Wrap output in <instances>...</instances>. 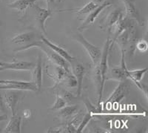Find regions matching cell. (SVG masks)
Returning a JSON list of instances; mask_svg holds the SVG:
<instances>
[{
	"label": "cell",
	"mask_w": 148,
	"mask_h": 133,
	"mask_svg": "<svg viewBox=\"0 0 148 133\" xmlns=\"http://www.w3.org/2000/svg\"><path fill=\"white\" fill-rule=\"evenodd\" d=\"M113 42L112 39L108 37L107 39L106 43L104 45V49L102 51L101 59L99 62L94 66L92 78L94 81L95 86L96 89V93L98 96V106L99 107L101 101L102 99L103 91H104V83L106 81V74L108 69V56L110 51L113 46Z\"/></svg>",
	"instance_id": "6da1fadb"
},
{
	"label": "cell",
	"mask_w": 148,
	"mask_h": 133,
	"mask_svg": "<svg viewBox=\"0 0 148 133\" xmlns=\"http://www.w3.org/2000/svg\"><path fill=\"white\" fill-rule=\"evenodd\" d=\"M41 40V36H39L34 31H27L15 36L11 39V42L20 45L21 47L16 51L26 50L30 48H35L38 42Z\"/></svg>",
	"instance_id": "7a4b0ae2"
},
{
	"label": "cell",
	"mask_w": 148,
	"mask_h": 133,
	"mask_svg": "<svg viewBox=\"0 0 148 133\" xmlns=\"http://www.w3.org/2000/svg\"><path fill=\"white\" fill-rule=\"evenodd\" d=\"M35 48L41 49L47 55V58L52 62V64L61 66V67L64 68L67 72H71V66L70 65V62H67L66 60H64L62 57H61L57 53L53 51L52 49L47 47L42 40L38 42Z\"/></svg>",
	"instance_id": "3957f363"
},
{
	"label": "cell",
	"mask_w": 148,
	"mask_h": 133,
	"mask_svg": "<svg viewBox=\"0 0 148 133\" xmlns=\"http://www.w3.org/2000/svg\"><path fill=\"white\" fill-rule=\"evenodd\" d=\"M74 38H75V39L78 42L81 44L82 46H83V48L85 49L89 57H90L92 65L94 66H96L98 62H99L101 54H102V51H101V48L94 46L92 43L88 42L83 37V35L81 33H76L75 36H74Z\"/></svg>",
	"instance_id": "277c9868"
},
{
	"label": "cell",
	"mask_w": 148,
	"mask_h": 133,
	"mask_svg": "<svg viewBox=\"0 0 148 133\" xmlns=\"http://www.w3.org/2000/svg\"><path fill=\"white\" fill-rule=\"evenodd\" d=\"M130 92V85L127 82V79L120 81L119 84L111 93L109 98L104 102L105 106H112L116 103H119L120 101L126 98Z\"/></svg>",
	"instance_id": "5b68a950"
},
{
	"label": "cell",
	"mask_w": 148,
	"mask_h": 133,
	"mask_svg": "<svg viewBox=\"0 0 148 133\" xmlns=\"http://www.w3.org/2000/svg\"><path fill=\"white\" fill-rule=\"evenodd\" d=\"M121 62L119 66L108 67L106 74V80H113L122 81L127 79L128 69L125 65V51H121Z\"/></svg>",
	"instance_id": "8992f818"
},
{
	"label": "cell",
	"mask_w": 148,
	"mask_h": 133,
	"mask_svg": "<svg viewBox=\"0 0 148 133\" xmlns=\"http://www.w3.org/2000/svg\"><path fill=\"white\" fill-rule=\"evenodd\" d=\"M22 98V91L21 90H8L5 95V106L10 109L12 115L17 114V108L19 101Z\"/></svg>",
	"instance_id": "52a82bcc"
},
{
	"label": "cell",
	"mask_w": 148,
	"mask_h": 133,
	"mask_svg": "<svg viewBox=\"0 0 148 133\" xmlns=\"http://www.w3.org/2000/svg\"><path fill=\"white\" fill-rule=\"evenodd\" d=\"M0 90H21V91H38L37 87L33 82L11 80L7 84L0 85Z\"/></svg>",
	"instance_id": "ba28073f"
},
{
	"label": "cell",
	"mask_w": 148,
	"mask_h": 133,
	"mask_svg": "<svg viewBox=\"0 0 148 133\" xmlns=\"http://www.w3.org/2000/svg\"><path fill=\"white\" fill-rule=\"evenodd\" d=\"M36 10V21L37 22V25L42 32L45 34H47L45 28V22L47 18L51 17L53 14V10H50V9L42 8L39 7L38 5L34 4L33 7Z\"/></svg>",
	"instance_id": "9c48e42d"
},
{
	"label": "cell",
	"mask_w": 148,
	"mask_h": 133,
	"mask_svg": "<svg viewBox=\"0 0 148 133\" xmlns=\"http://www.w3.org/2000/svg\"><path fill=\"white\" fill-rule=\"evenodd\" d=\"M111 5H112V3L110 2H105L99 5L96 8H95L94 10H92L90 13L88 14V17H86V19L84 20V22H82L81 26L79 28V30L82 31V30H85L88 27H90L95 22V20L97 19L99 15L102 12V10H104L106 8L110 7Z\"/></svg>",
	"instance_id": "30bf717a"
},
{
	"label": "cell",
	"mask_w": 148,
	"mask_h": 133,
	"mask_svg": "<svg viewBox=\"0 0 148 133\" xmlns=\"http://www.w3.org/2000/svg\"><path fill=\"white\" fill-rule=\"evenodd\" d=\"M124 16L122 10L120 8H116L110 13L104 21L101 23V28L103 30H106L110 31L112 28L117 24V22L121 19V17Z\"/></svg>",
	"instance_id": "8fae6325"
},
{
	"label": "cell",
	"mask_w": 148,
	"mask_h": 133,
	"mask_svg": "<svg viewBox=\"0 0 148 133\" xmlns=\"http://www.w3.org/2000/svg\"><path fill=\"white\" fill-rule=\"evenodd\" d=\"M72 63V66H71V69H72L73 74L75 76L76 81H77V95L80 96L82 94V83L83 80H84V74L86 73L85 67L83 64L80 63V62H76V60H74L73 62H71Z\"/></svg>",
	"instance_id": "7c38bea8"
},
{
	"label": "cell",
	"mask_w": 148,
	"mask_h": 133,
	"mask_svg": "<svg viewBox=\"0 0 148 133\" xmlns=\"http://www.w3.org/2000/svg\"><path fill=\"white\" fill-rule=\"evenodd\" d=\"M125 6V16L135 20L140 25H144L145 22L142 19V17L140 15V13L137 9L136 5H135L136 0H122Z\"/></svg>",
	"instance_id": "4fadbf2b"
},
{
	"label": "cell",
	"mask_w": 148,
	"mask_h": 133,
	"mask_svg": "<svg viewBox=\"0 0 148 133\" xmlns=\"http://www.w3.org/2000/svg\"><path fill=\"white\" fill-rule=\"evenodd\" d=\"M35 65L28 61H14L12 62H5L3 66H0V72L6 70L14 71H32Z\"/></svg>",
	"instance_id": "5bb4252c"
},
{
	"label": "cell",
	"mask_w": 148,
	"mask_h": 133,
	"mask_svg": "<svg viewBox=\"0 0 148 133\" xmlns=\"http://www.w3.org/2000/svg\"><path fill=\"white\" fill-rule=\"evenodd\" d=\"M41 40L44 42L47 47H49L51 49H52L53 51H55L56 53H57L58 54H59L61 57H62L64 60H67V62H69L70 63L73 62L74 60H76L75 57H72L69 53L67 52L65 49L61 47V46H58V45H56V44L53 43L52 42H51L49 39H47L46 37H44V36H41Z\"/></svg>",
	"instance_id": "9a60e30c"
},
{
	"label": "cell",
	"mask_w": 148,
	"mask_h": 133,
	"mask_svg": "<svg viewBox=\"0 0 148 133\" xmlns=\"http://www.w3.org/2000/svg\"><path fill=\"white\" fill-rule=\"evenodd\" d=\"M42 57L39 54L38 56L36 65L34 66V69H32V76H33V83L36 85L37 87L38 91H41L42 86Z\"/></svg>",
	"instance_id": "2e32d148"
},
{
	"label": "cell",
	"mask_w": 148,
	"mask_h": 133,
	"mask_svg": "<svg viewBox=\"0 0 148 133\" xmlns=\"http://www.w3.org/2000/svg\"><path fill=\"white\" fill-rule=\"evenodd\" d=\"M53 65V74H49V73H47V74L55 82V85L53 87L55 88L56 86H59L61 84H62L64 79H65L66 76H67V74L69 72H67L64 68L56 66V65Z\"/></svg>",
	"instance_id": "e0dca14e"
},
{
	"label": "cell",
	"mask_w": 148,
	"mask_h": 133,
	"mask_svg": "<svg viewBox=\"0 0 148 133\" xmlns=\"http://www.w3.org/2000/svg\"><path fill=\"white\" fill-rule=\"evenodd\" d=\"M21 122L22 118L17 114L12 115L8 123L3 130L2 132L7 133H20L21 132Z\"/></svg>",
	"instance_id": "ac0fdd59"
},
{
	"label": "cell",
	"mask_w": 148,
	"mask_h": 133,
	"mask_svg": "<svg viewBox=\"0 0 148 133\" xmlns=\"http://www.w3.org/2000/svg\"><path fill=\"white\" fill-rule=\"evenodd\" d=\"M37 1L39 0H16L15 2L8 4V6L19 12H25L28 8H32Z\"/></svg>",
	"instance_id": "d6986e66"
},
{
	"label": "cell",
	"mask_w": 148,
	"mask_h": 133,
	"mask_svg": "<svg viewBox=\"0 0 148 133\" xmlns=\"http://www.w3.org/2000/svg\"><path fill=\"white\" fill-rule=\"evenodd\" d=\"M79 112V106L77 105H73V106H64L63 108L60 109L59 112V118L62 119H69L73 117Z\"/></svg>",
	"instance_id": "ffe728a7"
},
{
	"label": "cell",
	"mask_w": 148,
	"mask_h": 133,
	"mask_svg": "<svg viewBox=\"0 0 148 133\" xmlns=\"http://www.w3.org/2000/svg\"><path fill=\"white\" fill-rule=\"evenodd\" d=\"M147 71V69L145 68L143 69H138V70H132L127 71V79H130V80L133 83L135 82H140L143 79L144 76Z\"/></svg>",
	"instance_id": "44dd1931"
},
{
	"label": "cell",
	"mask_w": 148,
	"mask_h": 133,
	"mask_svg": "<svg viewBox=\"0 0 148 133\" xmlns=\"http://www.w3.org/2000/svg\"><path fill=\"white\" fill-rule=\"evenodd\" d=\"M98 6H99V5H97L96 2H94L93 1H91V2L86 4L84 7L82 8L81 9H79V10L76 12V14H77L78 15L88 14H89V13H90L92 10H94L95 8H96Z\"/></svg>",
	"instance_id": "7402d4cb"
},
{
	"label": "cell",
	"mask_w": 148,
	"mask_h": 133,
	"mask_svg": "<svg viewBox=\"0 0 148 133\" xmlns=\"http://www.w3.org/2000/svg\"><path fill=\"white\" fill-rule=\"evenodd\" d=\"M62 84L69 88H76L77 87V81H76L75 76L71 72H69L66 76L65 79Z\"/></svg>",
	"instance_id": "603a6c76"
},
{
	"label": "cell",
	"mask_w": 148,
	"mask_h": 133,
	"mask_svg": "<svg viewBox=\"0 0 148 133\" xmlns=\"http://www.w3.org/2000/svg\"><path fill=\"white\" fill-rule=\"evenodd\" d=\"M66 103H67V102H66L59 94H56V99L55 103H53V105H52V106L50 107V109L59 110L60 109L63 108L64 106H65Z\"/></svg>",
	"instance_id": "cb8c5ba5"
},
{
	"label": "cell",
	"mask_w": 148,
	"mask_h": 133,
	"mask_svg": "<svg viewBox=\"0 0 148 133\" xmlns=\"http://www.w3.org/2000/svg\"><path fill=\"white\" fill-rule=\"evenodd\" d=\"M92 118V115H91V113L88 112L84 116V118L82 121V122H80L78 126V127L76 128V132H82L83 131L84 128H85V126L88 125V123H89V121Z\"/></svg>",
	"instance_id": "d4e9b609"
},
{
	"label": "cell",
	"mask_w": 148,
	"mask_h": 133,
	"mask_svg": "<svg viewBox=\"0 0 148 133\" xmlns=\"http://www.w3.org/2000/svg\"><path fill=\"white\" fill-rule=\"evenodd\" d=\"M136 48L138 49L140 51L145 52L147 49V43L145 40H138L136 42Z\"/></svg>",
	"instance_id": "484cf974"
},
{
	"label": "cell",
	"mask_w": 148,
	"mask_h": 133,
	"mask_svg": "<svg viewBox=\"0 0 148 133\" xmlns=\"http://www.w3.org/2000/svg\"><path fill=\"white\" fill-rule=\"evenodd\" d=\"M46 3L47 5V9L53 10L56 5V0H46Z\"/></svg>",
	"instance_id": "4316f807"
},
{
	"label": "cell",
	"mask_w": 148,
	"mask_h": 133,
	"mask_svg": "<svg viewBox=\"0 0 148 133\" xmlns=\"http://www.w3.org/2000/svg\"><path fill=\"white\" fill-rule=\"evenodd\" d=\"M0 112H5V103H4L3 98H2V96L1 95V93H0Z\"/></svg>",
	"instance_id": "83f0119b"
},
{
	"label": "cell",
	"mask_w": 148,
	"mask_h": 133,
	"mask_svg": "<svg viewBox=\"0 0 148 133\" xmlns=\"http://www.w3.org/2000/svg\"><path fill=\"white\" fill-rule=\"evenodd\" d=\"M92 1H93L94 2H96V3L99 5L104 3V2H109V0H92Z\"/></svg>",
	"instance_id": "f1b7e54d"
},
{
	"label": "cell",
	"mask_w": 148,
	"mask_h": 133,
	"mask_svg": "<svg viewBox=\"0 0 148 133\" xmlns=\"http://www.w3.org/2000/svg\"><path fill=\"white\" fill-rule=\"evenodd\" d=\"M8 116L6 115H0V123L5 121H7Z\"/></svg>",
	"instance_id": "f546056e"
},
{
	"label": "cell",
	"mask_w": 148,
	"mask_h": 133,
	"mask_svg": "<svg viewBox=\"0 0 148 133\" xmlns=\"http://www.w3.org/2000/svg\"><path fill=\"white\" fill-rule=\"evenodd\" d=\"M11 82V80H0V85L1 84H7Z\"/></svg>",
	"instance_id": "4dcf8cb0"
},
{
	"label": "cell",
	"mask_w": 148,
	"mask_h": 133,
	"mask_svg": "<svg viewBox=\"0 0 148 133\" xmlns=\"http://www.w3.org/2000/svg\"><path fill=\"white\" fill-rule=\"evenodd\" d=\"M5 64V62H2V61H0V66H3Z\"/></svg>",
	"instance_id": "1f68e13d"
},
{
	"label": "cell",
	"mask_w": 148,
	"mask_h": 133,
	"mask_svg": "<svg viewBox=\"0 0 148 133\" xmlns=\"http://www.w3.org/2000/svg\"><path fill=\"white\" fill-rule=\"evenodd\" d=\"M1 25H2V23H1V21H0V27H1Z\"/></svg>",
	"instance_id": "d6a6232c"
}]
</instances>
